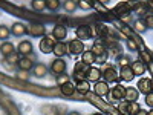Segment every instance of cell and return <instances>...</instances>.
I'll return each mask as SVG.
<instances>
[{
  "instance_id": "48",
  "label": "cell",
  "mask_w": 153,
  "mask_h": 115,
  "mask_svg": "<svg viewBox=\"0 0 153 115\" xmlns=\"http://www.w3.org/2000/svg\"><path fill=\"white\" fill-rule=\"evenodd\" d=\"M150 6H153V2H150Z\"/></svg>"
},
{
  "instance_id": "34",
  "label": "cell",
  "mask_w": 153,
  "mask_h": 115,
  "mask_svg": "<svg viewBox=\"0 0 153 115\" xmlns=\"http://www.w3.org/2000/svg\"><path fill=\"white\" fill-rule=\"evenodd\" d=\"M66 83H69V77L66 75V72L65 74H61V75H57V84L61 87L63 84H66Z\"/></svg>"
},
{
  "instance_id": "22",
  "label": "cell",
  "mask_w": 153,
  "mask_h": 115,
  "mask_svg": "<svg viewBox=\"0 0 153 115\" xmlns=\"http://www.w3.org/2000/svg\"><path fill=\"white\" fill-rule=\"evenodd\" d=\"M75 91L81 94V95H86L89 94V91H91V83H89L87 80H83V81H76L75 84Z\"/></svg>"
},
{
  "instance_id": "14",
  "label": "cell",
  "mask_w": 153,
  "mask_h": 115,
  "mask_svg": "<svg viewBox=\"0 0 153 115\" xmlns=\"http://www.w3.org/2000/svg\"><path fill=\"white\" fill-rule=\"evenodd\" d=\"M31 52H32V43H31L29 40H23V42L19 43V46H17V54H20V55H23V57H28Z\"/></svg>"
},
{
  "instance_id": "19",
  "label": "cell",
  "mask_w": 153,
  "mask_h": 115,
  "mask_svg": "<svg viewBox=\"0 0 153 115\" xmlns=\"http://www.w3.org/2000/svg\"><path fill=\"white\" fill-rule=\"evenodd\" d=\"M130 69L133 71V75H144L147 66L144 65L141 60H136V61H133L132 65H130Z\"/></svg>"
},
{
  "instance_id": "24",
  "label": "cell",
  "mask_w": 153,
  "mask_h": 115,
  "mask_svg": "<svg viewBox=\"0 0 153 115\" xmlns=\"http://www.w3.org/2000/svg\"><path fill=\"white\" fill-rule=\"evenodd\" d=\"M139 60H141L144 65L150 66L152 63H153V54H152V51L149 49H143V51H139Z\"/></svg>"
},
{
  "instance_id": "38",
  "label": "cell",
  "mask_w": 153,
  "mask_h": 115,
  "mask_svg": "<svg viewBox=\"0 0 153 115\" xmlns=\"http://www.w3.org/2000/svg\"><path fill=\"white\" fill-rule=\"evenodd\" d=\"M94 6V2H86V0H80L78 2V8L81 9H91Z\"/></svg>"
},
{
  "instance_id": "45",
  "label": "cell",
  "mask_w": 153,
  "mask_h": 115,
  "mask_svg": "<svg viewBox=\"0 0 153 115\" xmlns=\"http://www.w3.org/2000/svg\"><path fill=\"white\" fill-rule=\"evenodd\" d=\"M147 115H153V109H150V111L147 112Z\"/></svg>"
},
{
  "instance_id": "17",
  "label": "cell",
  "mask_w": 153,
  "mask_h": 115,
  "mask_svg": "<svg viewBox=\"0 0 153 115\" xmlns=\"http://www.w3.org/2000/svg\"><path fill=\"white\" fill-rule=\"evenodd\" d=\"M95 54L92 52V51H84V52L81 54V63L83 65H86V66H89L91 68L92 65H95Z\"/></svg>"
},
{
  "instance_id": "32",
  "label": "cell",
  "mask_w": 153,
  "mask_h": 115,
  "mask_svg": "<svg viewBox=\"0 0 153 115\" xmlns=\"http://www.w3.org/2000/svg\"><path fill=\"white\" fill-rule=\"evenodd\" d=\"M32 8L35 11H43L46 9V0H34L32 2Z\"/></svg>"
},
{
  "instance_id": "42",
  "label": "cell",
  "mask_w": 153,
  "mask_h": 115,
  "mask_svg": "<svg viewBox=\"0 0 153 115\" xmlns=\"http://www.w3.org/2000/svg\"><path fill=\"white\" fill-rule=\"evenodd\" d=\"M135 115H147V111H144V109H139Z\"/></svg>"
},
{
  "instance_id": "12",
  "label": "cell",
  "mask_w": 153,
  "mask_h": 115,
  "mask_svg": "<svg viewBox=\"0 0 153 115\" xmlns=\"http://www.w3.org/2000/svg\"><path fill=\"white\" fill-rule=\"evenodd\" d=\"M94 92L98 95V97H106L109 92H110V87H109V84L106 83V81H97L95 83V86H94Z\"/></svg>"
},
{
  "instance_id": "1",
  "label": "cell",
  "mask_w": 153,
  "mask_h": 115,
  "mask_svg": "<svg viewBox=\"0 0 153 115\" xmlns=\"http://www.w3.org/2000/svg\"><path fill=\"white\" fill-rule=\"evenodd\" d=\"M57 40L52 37V35H45L42 40H40V45H38V48H40V51L43 54H51L54 51V46H55Z\"/></svg>"
},
{
  "instance_id": "20",
  "label": "cell",
  "mask_w": 153,
  "mask_h": 115,
  "mask_svg": "<svg viewBox=\"0 0 153 115\" xmlns=\"http://www.w3.org/2000/svg\"><path fill=\"white\" fill-rule=\"evenodd\" d=\"M11 34L16 35V37L25 35V34H26V25H23V23H20V22L14 23V25L11 26Z\"/></svg>"
},
{
  "instance_id": "21",
  "label": "cell",
  "mask_w": 153,
  "mask_h": 115,
  "mask_svg": "<svg viewBox=\"0 0 153 115\" xmlns=\"http://www.w3.org/2000/svg\"><path fill=\"white\" fill-rule=\"evenodd\" d=\"M14 52H16V48H14V45H12V43L3 42L2 45H0V54H2L5 58L9 57L11 54H14Z\"/></svg>"
},
{
  "instance_id": "46",
  "label": "cell",
  "mask_w": 153,
  "mask_h": 115,
  "mask_svg": "<svg viewBox=\"0 0 153 115\" xmlns=\"http://www.w3.org/2000/svg\"><path fill=\"white\" fill-rule=\"evenodd\" d=\"M94 115H104V114H101V112H95Z\"/></svg>"
},
{
  "instance_id": "8",
  "label": "cell",
  "mask_w": 153,
  "mask_h": 115,
  "mask_svg": "<svg viewBox=\"0 0 153 115\" xmlns=\"http://www.w3.org/2000/svg\"><path fill=\"white\" fill-rule=\"evenodd\" d=\"M103 78L104 81L109 84V83H118L120 81V74L117 72L115 68H107L104 72H103Z\"/></svg>"
},
{
  "instance_id": "10",
  "label": "cell",
  "mask_w": 153,
  "mask_h": 115,
  "mask_svg": "<svg viewBox=\"0 0 153 115\" xmlns=\"http://www.w3.org/2000/svg\"><path fill=\"white\" fill-rule=\"evenodd\" d=\"M101 75H103V72H101L100 68L91 66V68H89V71H87V74H86V80L89 83H97V81H100Z\"/></svg>"
},
{
  "instance_id": "29",
  "label": "cell",
  "mask_w": 153,
  "mask_h": 115,
  "mask_svg": "<svg viewBox=\"0 0 153 115\" xmlns=\"http://www.w3.org/2000/svg\"><path fill=\"white\" fill-rule=\"evenodd\" d=\"M61 6L60 0H46V9L49 11H57Z\"/></svg>"
},
{
  "instance_id": "39",
  "label": "cell",
  "mask_w": 153,
  "mask_h": 115,
  "mask_svg": "<svg viewBox=\"0 0 153 115\" xmlns=\"http://www.w3.org/2000/svg\"><path fill=\"white\" fill-rule=\"evenodd\" d=\"M106 61H107V52L101 54V55H98V57L95 58V63H98V65H104Z\"/></svg>"
},
{
  "instance_id": "5",
  "label": "cell",
  "mask_w": 153,
  "mask_h": 115,
  "mask_svg": "<svg viewBox=\"0 0 153 115\" xmlns=\"http://www.w3.org/2000/svg\"><path fill=\"white\" fill-rule=\"evenodd\" d=\"M26 32L31 37H45L46 35V28L40 23H31L26 26Z\"/></svg>"
},
{
  "instance_id": "3",
  "label": "cell",
  "mask_w": 153,
  "mask_h": 115,
  "mask_svg": "<svg viewBox=\"0 0 153 115\" xmlns=\"http://www.w3.org/2000/svg\"><path fill=\"white\" fill-rule=\"evenodd\" d=\"M136 87H138V92L144 94V95L153 92V78H146V77H143V78H139Z\"/></svg>"
},
{
  "instance_id": "28",
  "label": "cell",
  "mask_w": 153,
  "mask_h": 115,
  "mask_svg": "<svg viewBox=\"0 0 153 115\" xmlns=\"http://www.w3.org/2000/svg\"><path fill=\"white\" fill-rule=\"evenodd\" d=\"M133 29L138 32V34H143V32H146L147 31V26H146V23H144V20H136L135 23H133Z\"/></svg>"
},
{
  "instance_id": "41",
  "label": "cell",
  "mask_w": 153,
  "mask_h": 115,
  "mask_svg": "<svg viewBox=\"0 0 153 115\" xmlns=\"http://www.w3.org/2000/svg\"><path fill=\"white\" fill-rule=\"evenodd\" d=\"M136 12H139V14H141V16H147V14H149L144 5H138V8H136Z\"/></svg>"
},
{
  "instance_id": "18",
  "label": "cell",
  "mask_w": 153,
  "mask_h": 115,
  "mask_svg": "<svg viewBox=\"0 0 153 115\" xmlns=\"http://www.w3.org/2000/svg\"><path fill=\"white\" fill-rule=\"evenodd\" d=\"M124 91H126V87L121 86V84H117L115 87L110 89V97L112 100H124Z\"/></svg>"
},
{
  "instance_id": "37",
  "label": "cell",
  "mask_w": 153,
  "mask_h": 115,
  "mask_svg": "<svg viewBox=\"0 0 153 115\" xmlns=\"http://www.w3.org/2000/svg\"><path fill=\"white\" fill-rule=\"evenodd\" d=\"M144 23H146L147 29H149V28L153 29V14H147V16L144 17Z\"/></svg>"
},
{
  "instance_id": "31",
  "label": "cell",
  "mask_w": 153,
  "mask_h": 115,
  "mask_svg": "<svg viewBox=\"0 0 153 115\" xmlns=\"http://www.w3.org/2000/svg\"><path fill=\"white\" fill-rule=\"evenodd\" d=\"M126 46H127L129 51H138V42L135 40V38H132V37H129L126 40Z\"/></svg>"
},
{
  "instance_id": "40",
  "label": "cell",
  "mask_w": 153,
  "mask_h": 115,
  "mask_svg": "<svg viewBox=\"0 0 153 115\" xmlns=\"http://www.w3.org/2000/svg\"><path fill=\"white\" fill-rule=\"evenodd\" d=\"M146 105H147L150 109H153V92H150V94L146 95Z\"/></svg>"
},
{
  "instance_id": "27",
  "label": "cell",
  "mask_w": 153,
  "mask_h": 115,
  "mask_svg": "<svg viewBox=\"0 0 153 115\" xmlns=\"http://www.w3.org/2000/svg\"><path fill=\"white\" fill-rule=\"evenodd\" d=\"M32 71H34V75H35V77H45V75L48 74V66L43 65V63H38V65L34 66Z\"/></svg>"
},
{
  "instance_id": "7",
  "label": "cell",
  "mask_w": 153,
  "mask_h": 115,
  "mask_svg": "<svg viewBox=\"0 0 153 115\" xmlns=\"http://www.w3.org/2000/svg\"><path fill=\"white\" fill-rule=\"evenodd\" d=\"M51 72L55 75H61L66 72V61L63 58H55L52 63H51Z\"/></svg>"
},
{
  "instance_id": "9",
  "label": "cell",
  "mask_w": 153,
  "mask_h": 115,
  "mask_svg": "<svg viewBox=\"0 0 153 115\" xmlns=\"http://www.w3.org/2000/svg\"><path fill=\"white\" fill-rule=\"evenodd\" d=\"M75 34H76V38L83 42V40H89V38L92 37L94 31H92L91 26H86V25H83V26H78V28H76Z\"/></svg>"
},
{
  "instance_id": "4",
  "label": "cell",
  "mask_w": 153,
  "mask_h": 115,
  "mask_svg": "<svg viewBox=\"0 0 153 115\" xmlns=\"http://www.w3.org/2000/svg\"><path fill=\"white\" fill-rule=\"evenodd\" d=\"M68 52H71L72 55H81L84 52V43L78 38H75V40H71L68 43Z\"/></svg>"
},
{
  "instance_id": "15",
  "label": "cell",
  "mask_w": 153,
  "mask_h": 115,
  "mask_svg": "<svg viewBox=\"0 0 153 115\" xmlns=\"http://www.w3.org/2000/svg\"><path fill=\"white\" fill-rule=\"evenodd\" d=\"M139 97V92L136 87H126L124 91V101H129V103H136Z\"/></svg>"
},
{
  "instance_id": "13",
  "label": "cell",
  "mask_w": 153,
  "mask_h": 115,
  "mask_svg": "<svg viewBox=\"0 0 153 115\" xmlns=\"http://www.w3.org/2000/svg\"><path fill=\"white\" fill-rule=\"evenodd\" d=\"M52 37L57 42H65V38L68 37V29L63 25H57V26L52 29Z\"/></svg>"
},
{
  "instance_id": "36",
  "label": "cell",
  "mask_w": 153,
  "mask_h": 115,
  "mask_svg": "<svg viewBox=\"0 0 153 115\" xmlns=\"http://www.w3.org/2000/svg\"><path fill=\"white\" fill-rule=\"evenodd\" d=\"M118 65H120L121 68H127V66H130V60H129V57H126V55L120 57V58H118Z\"/></svg>"
},
{
  "instance_id": "11",
  "label": "cell",
  "mask_w": 153,
  "mask_h": 115,
  "mask_svg": "<svg viewBox=\"0 0 153 115\" xmlns=\"http://www.w3.org/2000/svg\"><path fill=\"white\" fill-rule=\"evenodd\" d=\"M17 66H19V69L23 71V72H29L31 69H34L35 65H34V60H32L31 57H20Z\"/></svg>"
},
{
  "instance_id": "2",
  "label": "cell",
  "mask_w": 153,
  "mask_h": 115,
  "mask_svg": "<svg viewBox=\"0 0 153 115\" xmlns=\"http://www.w3.org/2000/svg\"><path fill=\"white\" fill-rule=\"evenodd\" d=\"M118 111L123 115H135L139 111V105L138 103H129V101H121L118 105Z\"/></svg>"
},
{
  "instance_id": "30",
  "label": "cell",
  "mask_w": 153,
  "mask_h": 115,
  "mask_svg": "<svg viewBox=\"0 0 153 115\" xmlns=\"http://www.w3.org/2000/svg\"><path fill=\"white\" fill-rule=\"evenodd\" d=\"M63 6H65V11H68V12H74L76 8H78V2H74V0H68V2L63 3Z\"/></svg>"
},
{
  "instance_id": "47",
  "label": "cell",
  "mask_w": 153,
  "mask_h": 115,
  "mask_svg": "<svg viewBox=\"0 0 153 115\" xmlns=\"http://www.w3.org/2000/svg\"><path fill=\"white\" fill-rule=\"evenodd\" d=\"M69 115H78V114H76V112H71Z\"/></svg>"
},
{
  "instance_id": "25",
  "label": "cell",
  "mask_w": 153,
  "mask_h": 115,
  "mask_svg": "<svg viewBox=\"0 0 153 115\" xmlns=\"http://www.w3.org/2000/svg\"><path fill=\"white\" fill-rule=\"evenodd\" d=\"M91 51L95 54V57H98V55H101V54L107 52V51H106V45L101 42V40H95V43H94V46L91 48Z\"/></svg>"
},
{
  "instance_id": "26",
  "label": "cell",
  "mask_w": 153,
  "mask_h": 115,
  "mask_svg": "<svg viewBox=\"0 0 153 115\" xmlns=\"http://www.w3.org/2000/svg\"><path fill=\"white\" fill-rule=\"evenodd\" d=\"M60 91H61V94L65 95V97H71V95L75 94V84H72V83L69 81V83H66V84H63V86L60 87Z\"/></svg>"
},
{
  "instance_id": "23",
  "label": "cell",
  "mask_w": 153,
  "mask_h": 115,
  "mask_svg": "<svg viewBox=\"0 0 153 115\" xmlns=\"http://www.w3.org/2000/svg\"><path fill=\"white\" fill-rule=\"evenodd\" d=\"M118 74H120V80H123V81H132V80L135 78L133 71L130 69V66H127V68H121V71H120Z\"/></svg>"
},
{
  "instance_id": "16",
  "label": "cell",
  "mask_w": 153,
  "mask_h": 115,
  "mask_svg": "<svg viewBox=\"0 0 153 115\" xmlns=\"http://www.w3.org/2000/svg\"><path fill=\"white\" fill-rule=\"evenodd\" d=\"M52 52L55 54L57 58H61V57H65L66 52H68V45L65 42H57L55 46H54V51Z\"/></svg>"
},
{
  "instance_id": "33",
  "label": "cell",
  "mask_w": 153,
  "mask_h": 115,
  "mask_svg": "<svg viewBox=\"0 0 153 115\" xmlns=\"http://www.w3.org/2000/svg\"><path fill=\"white\" fill-rule=\"evenodd\" d=\"M11 34V29L8 26H3V25H0V40H6Z\"/></svg>"
},
{
  "instance_id": "6",
  "label": "cell",
  "mask_w": 153,
  "mask_h": 115,
  "mask_svg": "<svg viewBox=\"0 0 153 115\" xmlns=\"http://www.w3.org/2000/svg\"><path fill=\"white\" fill-rule=\"evenodd\" d=\"M87 71H89V66L83 65L81 61H78V63L75 65V68H74V78H75L76 81H83V80H86V74H87Z\"/></svg>"
},
{
  "instance_id": "44",
  "label": "cell",
  "mask_w": 153,
  "mask_h": 115,
  "mask_svg": "<svg viewBox=\"0 0 153 115\" xmlns=\"http://www.w3.org/2000/svg\"><path fill=\"white\" fill-rule=\"evenodd\" d=\"M123 32H124V34H129V35L132 34V31H130L129 28H127V26H126V28H123Z\"/></svg>"
},
{
  "instance_id": "35",
  "label": "cell",
  "mask_w": 153,
  "mask_h": 115,
  "mask_svg": "<svg viewBox=\"0 0 153 115\" xmlns=\"http://www.w3.org/2000/svg\"><path fill=\"white\" fill-rule=\"evenodd\" d=\"M19 60H20V57H19V54H17V51H16L14 54H11L9 57H6V63H11V65H17Z\"/></svg>"
},
{
  "instance_id": "43",
  "label": "cell",
  "mask_w": 153,
  "mask_h": 115,
  "mask_svg": "<svg viewBox=\"0 0 153 115\" xmlns=\"http://www.w3.org/2000/svg\"><path fill=\"white\" fill-rule=\"evenodd\" d=\"M22 72H23V71H22ZM26 74H28V72H23V74H22V75H19V77H20L22 80H26V78H28V75H26Z\"/></svg>"
}]
</instances>
